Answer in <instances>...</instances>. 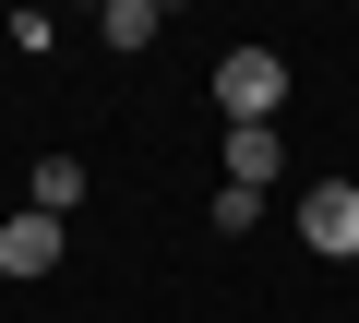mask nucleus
Wrapping results in <instances>:
<instances>
[{"label": "nucleus", "instance_id": "obj_1", "mask_svg": "<svg viewBox=\"0 0 359 323\" xmlns=\"http://www.w3.org/2000/svg\"><path fill=\"white\" fill-rule=\"evenodd\" d=\"M276 108H287V60L276 48H228L216 60V120L228 132H276Z\"/></svg>", "mask_w": 359, "mask_h": 323}, {"label": "nucleus", "instance_id": "obj_2", "mask_svg": "<svg viewBox=\"0 0 359 323\" xmlns=\"http://www.w3.org/2000/svg\"><path fill=\"white\" fill-rule=\"evenodd\" d=\"M299 240L323 263H359V180H311L299 192Z\"/></svg>", "mask_w": 359, "mask_h": 323}, {"label": "nucleus", "instance_id": "obj_3", "mask_svg": "<svg viewBox=\"0 0 359 323\" xmlns=\"http://www.w3.org/2000/svg\"><path fill=\"white\" fill-rule=\"evenodd\" d=\"M60 252H72V228L60 216H0V275H13V287H36V275H60Z\"/></svg>", "mask_w": 359, "mask_h": 323}, {"label": "nucleus", "instance_id": "obj_4", "mask_svg": "<svg viewBox=\"0 0 359 323\" xmlns=\"http://www.w3.org/2000/svg\"><path fill=\"white\" fill-rule=\"evenodd\" d=\"M156 36H168L156 0H108V13H96V48H120V60H132V48H156Z\"/></svg>", "mask_w": 359, "mask_h": 323}, {"label": "nucleus", "instance_id": "obj_5", "mask_svg": "<svg viewBox=\"0 0 359 323\" xmlns=\"http://www.w3.org/2000/svg\"><path fill=\"white\" fill-rule=\"evenodd\" d=\"M276 168H287V132H228V180L240 192H264Z\"/></svg>", "mask_w": 359, "mask_h": 323}, {"label": "nucleus", "instance_id": "obj_6", "mask_svg": "<svg viewBox=\"0 0 359 323\" xmlns=\"http://www.w3.org/2000/svg\"><path fill=\"white\" fill-rule=\"evenodd\" d=\"M25 204L72 228V204H84V156H36V192H25Z\"/></svg>", "mask_w": 359, "mask_h": 323}, {"label": "nucleus", "instance_id": "obj_7", "mask_svg": "<svg viewBox=\"0 0 359 323\" xmlns=\"http://www.w3.org/2000/svg\"><path fill=\"white\" fill-rule=\"evenodd\" d=\"M204 228H264V192H240V180H216V204H204Z\"/></svg>", "mask_w": 359, "mask_h": 323}]
</instances>
